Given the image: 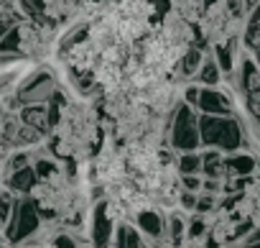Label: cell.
I'll return each mask as SVG.
<instances>
[{
  "label": "cell",
  "instance_id": "cell-1",
  "mask_svg": "<svg viewBox=\"0 0 260 248\" xmlns=\"http://www.w3.org/2000/svg\"><path fill=\"white\" fill-rule=\"evenodd\" d=\"M16 39H18V57L26 62H46L51 51L56 49L59 41V26L44 21V18H31L23 16L16 26Z\"/></svg>",
  "mask_w": 260,
  "mask_h": 248
},
{
  "label": "cell",
  "instance_id": "cell-2",
  "mask_svg": "<svg viewBox=\"0 0 260 248\" xmlns=\"http://www.w3.org/2000/svg\"><path fill=\"white\" fill-rule=\"evenodd\" d=\"M59 85H61V82H59V74H56L49 64L36 62V67H34L31 72H26L23 79H18V82L13 85L11 97H8V100L3 97V102H6L8 107L28 105V102H46V100L59 90Z\"/></svg>",
  "mask_w": 260,
  "mask_h": 248
},
{
  "label": "cell",
  "instance_id": "cell-3",
  "mask_svg": "<svg viewBox=\"0 0 260 248\" xmlns=\"http://www.w3.org/2000/svg\"><path fill=\"white\" fill-rule=\"evenodd\" d=\"M166 141L176 154L184 151H197L202 139H199V118L194 105H189L186 100H179L174 113H171V123L166 131Z\"/></svg>",
  "mask_w": 260,
  "mask_h": 248
},
{
  "label": "cell",
  "instance_id": "cell-4",
  "mask_svg": "<svg viewBox=\"0 0 260 248\" xmlns=\"http://www.w3.org/2000/svg\"><path fill=\"white\" fill-rule=\"evenodd\" d=\"M41 223H44V217H41L36 202L31 200V195H16L11 217L3 225V235L8 243H23L28 235H34L41 228Z\"/></svg>",
  "mask_w": 260,
  "mask_h": 248
},
{
  "label": "cell",
  "instance_id": "cell-5",
  "mask_svg": "<svg viewBox=\"0 0 260 248\" xmlns=\"http://www.w3.org/2000/svg\"><path fill=\"white\" fill-rule=\"evenodd\" d=\"M87 235H89V243L94 245H110L112 243V233H115V217L110 215L105 200H94V207H92V215H87Z\"/></svg>",
  "mask_w": 260,
  "mask_h": 248
},
{
  "label": "cell",
  "instance_id": "cell-6",
  "mask_svg": "<svg viewBox=\"0 0 260 248\" xmlns=\"http://www.w3.org/2000/svg\"><path fill=\"white\" fill-rule=\"evenodd\" d=\"M3 184L11 192H16V195H28L31 187L36 184V169H34V164H26V167L11 172L8 177H3Z\"/></svg>",
  "mask_w": 260,
  "mask_h": 248
},
{
  "label": "cell",
  "instance_id": "cell-7",
  "mask_svg": "<svg viewBox=\"0 0 260 248\" xmlns=\"http://www.w3.org/2000/svg\"><path fill=\"white\" fill-rule=\"evenodd\" d=\"M191 82H197V85H207V87H212V85H222V67H219L217 57L212 54V49L204 54V59H202V64H199V69H197V74H194Z\"/></svg>",
  "mask_w": 260,
  "mask_h": 248
},
{
  "label": "cell",
  "instance_id": "cell-8",
  "mask_svg": "<svg viewBox=\"0 0 260 248\" xmlns=\"http://www.w3.org/2000/svg\"><path fill=\"white\" fill-rule=\"evenodd\" d=\"M112 243L115 245H146V238L133 220H117L115 233H112Z\"/></svg>",
  "mask_w": 260,
  "mask_h": 248
},
{
  "label": "cell",
  "instance_id": "cell-9",
  "mask_svg": "<svg viewBox=\"0 0 260 248\" xmlns=\"http://www.w3.org/2000/svg\"><path fill=\"white\" fill-rule=\"evenodd\" d=\"M242 31H245V41H247V46L260 49V3H257L255 13H252V16L245 21Z\"/></svg>",
  "mask_w": 260,
  "mask_h": 248
},
{
  "label": "cell",
  "instance_id": "cell-10",
  "mask_svg": "<svg viewBox=\"0 0 260 248\" xmlns=\"http://www.w3.org/2000/svg\"><path fill=\"white\" fill-rule=\"evenodd\" d=\"M23 18V11L18 6V0H0V23L16 26Z\"/></svg>",
  "mask_w": 260,
  "mask_h": 248
},
{
  "label": "cell",
  "instance_id": "cell-11",
  "mask_svg": "<svg viewBox=\"0 0 260 248\" xmlns=\"http://www.w3.org/2000/svg\"><path fill=\"white\" fill-rule=\"evenodd\" d=\"M179 169H181V174H199L202 172V154H197V151L179 154Z\"/></svg>",
  "mask_w": 260,
  "mask_h": 248
},
{
  "label": "cell",
  "instance_id": "cell-12",
  "mask_svg": "<svg viewBox=\"0 0 260 248\" xmlns=\"http://www.w3.org/2000/svg\"><path fill=\"white\" fill-rule=\"evenodd\" d=\"M6 110H8V105L3 102V97H0V169H3L6 156L11 154V151H8V146H6V141H3V115H6Z\"/></svg>",
  "mask_w": 260,
  "mask_h": 248
},
{
  "label": "cell",
  "instance_id": "cell-13",
  "mask_svg": "<svg viewBox=\"0 0 260 248\" xmlns=\"http://www.w3.org/2000/svg\"><path fill=\"white\" fill-rule=\"evenodd\" d=\"M6 243V238H3V233H0V245H3Z\"/></svg>",
  "mask_w": 260,
  "mask_h": 248
},
{
  "label": "cell",
  "instance_id": "cell-14",
  "mask_svg": "<svg viewBox=\"0 0 260 248\" xmlns=\"http://www.w3.org/2000/svg\"><path fill=\"white\" fill-rule=\"evenodd\" d=\"M260 3V0H250V6H257Z\"/></svg>",
  "mask_w": 260,
  "mask_h": 248
}]
</instances>
